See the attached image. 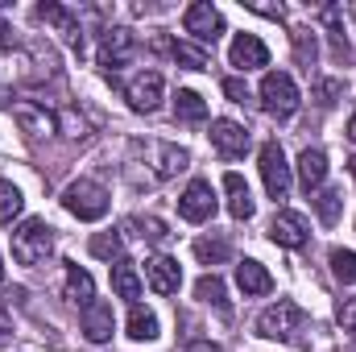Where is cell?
<instances>
[{"label":"cell","instance_id":"obj_2","mask_svg":"<svg viewBox=\"0 0 356 352\" xmlns=\"http://www.w3.org/2000/svg\"><path fill=\"white\" fill-rule=\"evenodd\" d=\"M63 207L75 216V220H104L108 216V191L91 178H79L63 191Z\"/></svg>","mask_w":356,"mask_h":352},{"label":"cell","instance_id":"obj_14","mask_svg":"<svg viewBox=\"0 0 356 352\" xmlns=\"http://www.w3.org/2000/svg\"><path fill=\"white\" fill-rule=\"evenodd\" d=\"M211 145H216L220 158H241V154L249 150V133H245V125H236V120H216V125H211Z\"/></svg>","mask_w":356,"mask_h":352},{"label":"cell","instance_id":"obj_18","mask_svg":"<svg viewBox=\"0 0 356 352\" xmlns=\"http://www.w3.org/2000/svg\"><path fill=\"white\" fill-rule=\"evenodd\" d=\"M236 286L257 298V294H269L273 290V278H269V269L261 262H241L236 265Z\"/></svg>","mask_w":356,"mask_h":352},{"label":"cell","instance_id":"obj_1","mask_svg":"<svg viewBox=\"0 0 356 352\" xmlns=\"http://www.w3.org/2000/svg\"><path fill=\"white\" fill-rule=\"evenodd\" d=\"M54 253V228L46 220H25L13 232V257L21 265H42Z\"/></svg>","mask_w":356,"mask_h":352},{"label":"cell","instance_id":"obj_8","mask_svg":"<svg viewBox=\"0 0 356 352\" xmlns=\"http://www.w3.org/2000/svg\"><path fill=\"white\" fill-rule=\"evenodd\" d=\"M162 95H166V83H162L158 71H141V75H133L129 88H124V99L133 104V112H158Z\"/></svg>","mask_w":356,"mask_h":352},{"label":"cell","instance_id":"obj_6","mask_svg":"<svg viewBox=\"0 0 356 352\" xmlns=\"http://www.w3.org/2000/svg\"><path fill=\"white\" fill-rule=\"evenodd\" d=\"M178 216L191 220V224H207V220L216 216V191H211V182L195 178V182L178 195Z\"/></svg>","mask_w":356,"mask_h":352},{"label":"cell","instance_id":"obj_40","mask_svg":"<svg viewBox=\"0 0 356 352\" xmlns=\"http://www.w3.org/2000/svg\"><path fill=\"white\" fill-rule=\"evenodd\" d=\"M8 344H13V328L0 319V349H8Z\"/></svg>","mask_w":356,"mask_h":352},{"label":"cell","instance_id":"obj_13","mask_svg":"<svg viewBox=\"0 0 356 352\" xmlns=\"http://www.w3.org/2000/svg\"><path fill=\"white\" fill-rule=\"evenodd\" d=\"M13 120L21 125V133H29V137H46V133H54L58 129V116L54 112H46V104H17L13 108Z\"/></svg>","mask_w":356,"mask_h":352},{"label":"cell","instance_id":"obj_17","mask_svg":"<svg viewBox=\"0 0 356 352\" xmlns=\"http://www.w3.org/2000/svg\"><path fill=\"white\" fill-rule=\"evenodd\" d=\"M323 178H327V154H323V150H302V154H298V182H302V191H307V195L319 191Z\"/></svg>","mask_w":356,"mask_h":352},{"label":"cell","instance_id":"obj_41","mask_svg":"<svg viewBox=\"0 0 356 352\" xmlns=\"http://www.w3.org/2000/svg\"><path fill=\"white\" fill-rule=\"evenodd\" d=\"M348 141H356V112H353V120H348Z\"/></svg>","mask_w":356,"mask_h":352},{"label":"cell","instance_id":"obj_38","mask_svg":"<svg viewBox=\"0 0 356 352\" xmlns=\"http://www.w3.org/2000/svg\"><path fill=\"white\" fill-rule=\"evenodd\" d=\"M182 352H220V349H216L211 340H199V344H186V349H182Z\"/></svg>","mask_w":356,"mask_h":352},{"label":"cell","instance_id":"obj_26","mask_svg":"<svg viewBox=\"0 0 356 352\" xmlns=\"http://www.w3.org/2000/svg\"><path fill=\"white\" fill-rule=\"evenodd\" d=\"M124 232L137 237V241H166V237H170L166 224L154 220V216H133V220H124Z\"/></svg>","mask_w":356,"mask_h":352},{"label":"cell","instance_id":"obj_4","mask_svg":"<svg viewBox=\"0 0 356 352\" xmlns=\"http://www.w3.org/2000/svg\"><path fill=\"white\" fill-rule=\"evenodd\" d=\"M261 108H266L269 116H294L298 88H294V79L286 71H269L266 79H261Z\"/></svg>","mask_w":356,"mask_h":352},{"label":"cell","instance_id":"obj_29","mask_svg":"<svg viewBox=\"0 0 356 352\" xmlns=\"http://www.w3.org/2000/svg\"><path fill=\"white\" fill-rule=\"evenodd\" d=\"M21 207H25L21 191H17L13 182H4V178H0V224H13V220L21 216Z\"/></svg>","mask_w":356,"mask_h":352},{"label":"cell","instance_id":"obj_43","mask_svg":"<svg viewBox=\"0 0 356 352\" xmlns=\"http://www.w3.org/2000/svg\"><path fill=\"white\" fill-rule=\"evenodd\" d=\"M0 278H4V265H0Z\"/></svg>","mask_w":356,"mask_h":352},{"label":"cell","instance_id":"obj_12","mask_svg":"<svg viewBox=\"0 0 356 352\" xmlns=\"http://www.w3.org/2000/svg\"><path fill=\"white\" fill-rule=\"evenodd\" d=\"M228 63H232V67H241V71H257V67H266V63H269L266 42H261L257 33H236L232 50H228Z\"/></svg>","mask_w":356,"mask_h":352},{"label":"cell","instance_id":"obj_11","mask_svg":"<svg viewBox=\"0 0 356 352\" xmlns=\"http://www.w3.org/2000/svg\"><path fill=\"white\" fill-rule=\"evenodd\" d=\"M133 58V33L129 29H108L99 38V67L104 71H120Z\"/></svg>","mask_w":356,"mask_h":352},{"label":"cell","instance_id":"obj_36","mask_svg":"<svg viewBox=\"0 0 356 352\" xmlns=\"http://www.w3.org/2000/svg\"><path fill=\"white\" fill-rule=\"evenodd\" d=\"M224 95H228L232 104H245V99H249V88H245L241 79H224Z\"/></svg>","mask_w":356,"mask_h":352},{"label":"cell","instance_id":"obj_22","mask_svg":"<svg viewBox=\"0 0 356 352\" xmlns=\"http://www.w3.org/2000/svg\"><path fill=\"white\" fill-rule=\"evenodd\" d=\"M162 50L175 58V63H182V67H191V71H207V50L203 46H191V42H162Z\"/></svg>","mask_w":356,"mask_h":352},{"label":"cell","instance_id":"obj_19","mask_svg":"<svg viewBox=\"0 0 356 352\" xmlns=\"http://www.w3.org/2000/svg\"><path fill=\"white\" fill-rule=\"evenodd\" d=\"M224 191H228V211L236 216V220H249L253 216V195H249V182L236 175H224Z\"/></svg>","mask_w":356,"mask_h":352},{"label":"cell","instance_id":"obj_37","mask_svg":"<svg viewBox=\"0 0 356 352\" xmlns=\"http://www.w3.org/2000/svg\"><path fill=\"white\" fill-rule=\"evenodd\" d=\"M13 46H17V33L8 21H0V50H13Z\"/></svg>","mask_w":356,"mask_h":352},{"label":"cell","instance_id":"obj_23","mask_svg":"<svg viewBox=\"0 0 356 352\" xmlns=\"http://www.w3.org/2000/svg\"><path fill=\"white\" fill-rule=\"evenodd\" d=\"M129 336L133 340H158L162 332H158V315L149 311V307H137L133 303V311H129Z\"/></svg>","mask_w":356,"mask_h":352},{"label":"cell","instance_id":"obj_31","mask_svg":"<svg viewBox=\"0 0 356 352\" xmlns=\"http://www.w3.org/2000/svg\"><path fill=\"white\" fill-rule=\"evenodd\" d=\"M340 207H344V195L340 191H319L315 195V211H319L323 224H336L340 220Z\"/></svg>","mask_w":356,"mask_h":352},{"label":"cell","instance_id":"obj_32","mask_svg":"<svg viewBox=\"0 0 356 352\" xmlns=\"http://www.w3.org/2000/svg\"><path fill=\"white\" fill-rule=\"evenodd\" d=\"M290 38H294V54H298V63L311 71V67H315V54H319V46H315V33H311V29H294Z\"/></svg>","mask_w":356,"mask_h":352},{"label":"cell","instance_id":"obj_10","mask_svg":"<svg viewBox=\"0 0 356 352\" xmlns=\"http://www.w3.org/2000/svg\"><path fill=\"white\" fill-rule=\"evenodd\" d=\"M269 241L282 245V249H302L311 241V224L298 216V211H277L269 220Z\"/></svg>","mask_w":356,"mask_h":352},{"label":"cell","instance_id":"obj_24","mask_svg":"<svg viewBox=\"0 0 356 352\" xmlns=\"http://www.w3.org/2000/svg\"><path fill=\"white\" fill-rule=\"evenodd\" d=\"M175 116L178 120H186V125H199V120H207V104H203V95L199 91H178L175 95Z\"/></svg>","mask_w":356,"mask_h":352},{"label":"cell","instance_id":"obj_5","mask_svg":"<svg viewBox=\"0 0 356 352\" xmlns=\"http://www.w3.org/2000/svg\"><path fill=\"white\" fill-rule=\"evenodd\" d=\"M182 29H186L199 46H207V42H216V38H220L224 17H220V8H216V4L199 0V4H191V8L182 13Z\"/></svg>","mask_w":356,"mask_h":352},{"label":"cell","instance_id":"obj_16","mask_svg":"<svg viewBox=\"0 0 356 352\" xmlns=\"http://www.w3.org/2000/svg\"><path fill=\"white\" fill-rule=\"evenodd\" d=\"M145 278L158 294H178V286H182V269H178L175 257H154L145 265Z\"/></svg>","mask_w":356,"mask_h":352},{"label":"cell","instance_id":"obj_30","mask_svg":"<svg viewBox=\"0 0 356 352\" xmlns=\"http://www.w3.org/2000/svg\"><path fill=\"white\" fill-rule=\"evenodd\" d=\"M178 170H186V150L178 145H158V178H170Z\"/></svg>","mask_w":356,"mask_h":352},{"label":"cell","instance_id":"obj_3","mask_svg":"<svg viewBox=\"0 0 356 352\" xmlns=\"http://www.w3.org/2000/svg\"><path fill=\"white\" fill-rule=\"evenodd\" d=\"M257 332H261L266 340H294V336L302 332V307H298V303H290V298H277L273 307L261 311Z\"/></svg>","mask_w":356,"mask_h":352},{"label":"cell","instance_id":"obj_21","mask_svg":"<svg viewBox=\"0 0 356 352\" xmlns=\"http://www.w3.org/2000/svg\"><path fill=\"white\" fill-rule=\"evenodd\" d=\"M112 290L120 294V298H141V273L133 269V262H120L112 265Z\"/></svg>","mask_w":356,"mask_h":352},{"label":"cell","instance_id":"obj_9","mask_svg":"<svg viewBox=\"0 0 356 352\" xmlns=\"http://www.w3.org/2000/svg\"><path fill=\"white\" fill-rule=\"evenodd\" d=\"M38 21H46V25H54L67 42H71V50L75 54H83V25H79V17L71 13V8H63V4H54V0H46V4H38Z\"/></svg>","mask_w":356,"mask_h":352},{"label":"cell","instance_id":"obj_7","mask_svg":"<svg viewBox=\"0 0 356 352\" xmlns=\"http://www.w3.org/2000/svg\"><path fill=\"white\" fill-rule=\"evenodd\" d=\"M261 178H266L269 199H286L290 195V166H286V154L277 141L261 145Z\"/></svg>","mask_w":356,"mask_h":352},{"label":"cell","instance_id":"obj_20","mask_svg":"<svg viewBox=\"0 0 356 352\" xmlns=\"http://www.w3.org/2000/svg\"><path fill=\"white\" fill-rule=\"evenodd\" d=\"M67 298H71L75 307H88V303H95V282H91L88 269L67 265Z\"/></svg>","mask_w":356,"mask_h":352},{"label":"cell","instance_id":"obj_35","mask_svg":"<svg viewBox=\"0 0 356 352\" xmlns=\"http://www.w3.org/2000/svg\"><path fill=\"white\" fill-rule=\"evenodd\" d=\"M336 319H340V328H344V332H356V294H353V298H340Z\"/></svg>","mask_w":356,"mask_h":352},{"label":"cell","instance_id":"obj_33","mask_svg":"<svg viewBox=\"0 0 356 352\" xmlns=\"http://www.w3.org/2000/svg\"><path fill=\"white\" fill-rule=\"evenodd\" d=\"M332 273H336L340 282H356V253L336 249V253H332Z\"/></svg>","mask_w":356,"mask_h":352},{"label":"cell","instance_id":"obj_27","mask_svg":"<svg viewBox=\"0 0 356 352\" xmlns=\"http://www.w3.org/2000/svg\"><path fill=\"white\" fill-rule=\"evenodd\" d=\"M91 253H95L99 262H120L124 237H120V232H99V237H91Z\"/></svg>","mask_w":356,"mask_h":352},{"label":"cell","instance_id":"obj_42","mask_svg":"<svg viewBox=\"0 0 356 352\" xmlns=\"http://www.w3.org/2000/svg\"><path fill=\"white\" fill-rule=\"evenodd\" d=\"M348 170H353V178H356V158H353V162H348Z\"/></svg>","mask_w":356,"mask_h":352},{"label":"cell","instance_id":"obj_15","mask_svg":"<svg viewBox=\"0 0 356 352\" xmlns=\"http://www.w3.org/2000/svg\"><path fill=\"white\" fill-rule=\"evenodd\" d=\"M112 328H116V319H112V307L108 303H88L83 307V336H88L91 344H108L112 340Z\"/></svg>","mask_w":356,"mask_h":352},{"label":"cell","instance_id":"obj_28","mask_svg":"<svg viewBox=\"0 0 356 352\" xmlns=\"http://www.w3.org/2000/svg\"><path fill=\"white\" fill-rule=\"evenodd\" d=\"M195 294H199L203 303H211V307L228 311V298H224V278H216V273H203V278L195 282Z\"/></svg>","mask_w":356,"mask_h":352},{"label":"cell","instance_id":"obj_39","mask_svg":"<svg viewBox=\"0 0 356 352\" xmlns=\"http://www.w3.org/2000/svg\"><path fill=\"white\" fill-rule=\"evenodd\" d=\"M4 298H8V307H13V303H17V307H21V303H25V290H21V286H13V290H8V294H4Z\"/></svg>","mask_w":356,"mask_h":352},{"label":"cell","instance_id":"obj_34","mask_svg":"<svg viewBox=\"0 0 356 352\" xmlns=\"http://www.w3.org/2000/svg\"><path fill=\"white\" fill-rule=\"evenodd\" d=\"M340 91H344V83H340V79H323V83H315V99H319L323 108H332V104L340 99Z\"/></svg>","mask_w":356,"mask_h":352},{"label":"cell","instance_id":"obj_25","mask_svg":"<svg viewBox=\"0 0 356 352\" xmlns=\"http://www.w3.org/2000/svg\"><path fill=\"white\" fill-rule=\"evenodd\" d=\"M195 257L203 265H224L232 257V245H228L224 237H199V241H195Z\"/></svg>","mask_w":356,"mask_h":352}]
</instances>
